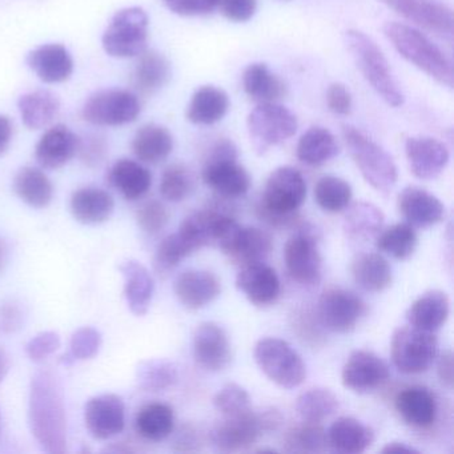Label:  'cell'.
<instances>
[{"label":"cell","instance_id":"obj_1","mask_svg":"<svg viewBox=\"0 0 454 454\" xmlns=\"http://www.w3.org/2000/svg\"><path fill=\"white\" fill-rule=\"evenodd\" d=\"M28 422L42 450L51 454L67 450L65 397L59 380L52 372H38L31 380Z\"/></svg>","mask_w":454,"mask_h":454},{"label":"cell","instance_id":"obj_2","mask_svg":"<svg viewBox=\"0 0 454 454\" xmlns=\"http://www.w3.org/2000/svg\"><path fill=\"white\" fill-rule=\"evenodd\" d=\"M384 34L403 59L441 86L453 89V63L425 34L398 22H387L384 26Z\"/></svg>","mask_w":454,"mask_h":454},{"label":"cell","instance_id":"obj_3","mask_svg":"<svg viewBox=\"0 0 454 454\" xmlns=\"http://www.w3.org/2000/svg\"><path fill=\"white\" fill-rule=\"evenodd\" d=\"M345 44L374 92L390 107H401L405 98L390 70L389 62L376 42L363 31L349 30L345 33Z\"/></svg>","mask_w":454,"mask_h":454},{"label":"cell","instance_id":"obj_4","mask_svg":"<svg viewBox=\"0 0 454 454\" xmlns=\"http://www.w3.org/2000/svg\"><path fill=\"white\" fill-rule=\"evenodd\" d=\"M305 199L307 182L301 172L294 167H278L268 177L262 201L257 209L265 222L281 227L294 222L296 212L301 208Z\"/></svg>","mask_w":454,"mask_h":454},{"label":"cell","instance_id":"obj_5","mask_svg":"<svg viewBox=\"0 0 454 454\" xmlns=\"http://www.w3.org/2000/svg\"><path fill=\"white\" fill-rule=\"evenodd\" d=\"M342 137L365 182L379 192L392 191L398 171L390 153L356 127H342Z\"/></svg>","mask_w":454,"mask_h":454},{"label":"cell","instance_id":"obj_6","mask_svg":"<svg viewBox=\"0 0 454 454\" xmlns=\"http://www.w3.org/2000/svg\"><path fill=\"white\" fill-rule=\"evenodd\" d=\"M238 156L235 143L223 139L215 145L204 164L203 182L223 198H241L251 188V175L239 163Z\"/></svg>","mask_w":454,"mask_h":454},{"label":"cell","instance_id":"obj_7","mask_svg":"<svg viewBox=\"0 0 454 454\" xmlns=\"http://www.w3.org/2000/svg\"><path fill=\"white\" fill-rule=\"evenodd\" d=\"M254 357L260 371L286 389L300 387L307 377L301 356L286 340L278 337L259 340L254 345Z\"/></svg>","mask_w":454,"mask_h":454},{"label":"cell","instance_id":"obj_8","mask_svg":"<svg viewBox=\"0 0 454 454\" xmlns=\"http://www.w3.org/2000/svg\"><path fill=\"white\" fill-rule=\"evenodd\" d=\"M147 12L140 7H129L116 12L103 34V49L114 58H137L147 50Z\"/></svg>","mask_w":454,"mask_h":454},{"label":"cell","instance_id":"obj_9","mask_svg":"<svg viewBox=\"0 0 454 454\" xmlns=\"http://www.w3.org/2000/svg\"><path fill=\"white\" fill-rule=\"evenodd\" d=\"M247 127L254 150L262 155L294 137L299 123L296 115L278 102L259 103L249 114Z\"/></svg>","mask_w":454,"mask_h":454},{"label":"cell","instance_id":"obj_10","mask_svg":"<svg viewBox=\"0 0 454 454\" xmlns=\"http://www.w3.org/2000/svg\"><path fill=\"white\" fill-rule=\"evenodd\" d=\"M393 365L405 374L429 371L438 355V340L434 332L414 326L395 329L390 342Z\"/></svg>","mask_w":454,"mask_h":454},{"label":"cell","instance_id":"obj_11","mask_svg":"<svg viewBox=\"0 0 454 454\" xmlns=\"http://www.w3.org/2000/svg\"><path fill=\"white\" fill-rule=\"evenodd\" d=\"M142 113L139 97L127 90H102L84 103L82 116L90 124L99 127L126 126L137 121Z\"/></svg>","mask_w":454,"mask_h":454},{"label":"cell","instance_id":"obj_12","mask_svg":"<svg viewBox=\"0 0 454 454\" xmlns=\"http://www.w3.org/2000/svg\"><path fill=\"white\" fill-rule=\"evenodd\" d=\"M366 313V305L355 292L328 288L318 300V321L333 333H349Z\"/></svg>","mask_w":454,"mask_h":454},{"label":"cell","instance_id":"obj_13","mask_svg":"<svg viewBox=\"0 0 454 454\" xmlns=\"http://www.w3.org/2000/svg\"><path fill=\"white\" fill-rule=\"evenodd\" d=\"M284 262L292 280L301 286H317L323 278V256L315 236L308 230H299L288 239Z\"/></svg>","mask_w":454,"mask_h":454},{"label":"cell","instance_id":"obj_14","mask_svg":"<svg viewBox=\"0 0 454 454\" xmlns=\"http://www.w3.org/2000/svg\"><path fill=\"white\" fill-rule=\"evenodd\" d=\"M264 433L260 411L251 409L236 416H223L209 432V440L217 450L235 453L251 448Z\"/></svg>","mask_w":454,"mask_h":454},{"label":"cell","instance_id":"obj_15","mask_svg":"<svg viewBox=\"0 0 454 454\" xmlns=\"http://www.w3.org/2000/svg\"><path fill=\"white\" fill-rule=\"evenodd\" d=\"M389 9L419 27L451 41L454 33L453 12L434 0H382Z\"/></svg>","mask_w":454,"mask_h":454},{"label":"cell","instance_id":"obj_16","mask_svg":"<svg viewBox=\"0 0 454 454\" xmlns=\"http://www.w3.org/2000/svg\"><path fill=\"white\" fill-rule=\"evenodd\" d=\"M84 424L95 440L107 441L126 427V403L115 393L90 398L84 406Z\"/></svg>","mask_w":454,"mask_h":454},{"label":"cell","instance_id":"obj_17","mask_svg":"<svg viewBox=\"0 0 454 454\" xmlns=\"http://www.w3.org/2000/svg\"><path fill=\"white\" fill-rule=\"evenodd\" d=\"M387 364L371 350H353L341 372V381L347 389L358 395L374 392L389 380Z\"/></svg>","mask_w":454,"mask_h":454},{"label":"cell","instance_id":"obj_18","mask_svg":"<svg viewBox=\"0 0 454 454\" xmlns=\"http://www.w3.org/2000/svg\"><path fill=\"white\" fill-rule=\"evenodd\" d=\"M193 357L206 371H224L232 358L230 339L224 328L212 321L201 323L193 333Z\"/></svg>","mask_w":454,"mask_h":454},{"label":"cell","instance_id":"obj_19","mask_svg":"<svg viewBox=\"0 0 454 454\" xmlns=\"http://www.w3.org/2000/svg\"><path fill=\"white\" fill-rule=\"evenodd\" d=\"M236 288L254 307L264 308L275 304L281 294L278 273L262 262L244 265L236 276Z\"/></svg>","mask_w":454,"mask_h":454},{"label":"cell","instance_id":"obj_20","mask_svg":"<svg viewBox=\"0 0 454 454\" xmlns=\"http://www.w3.org/2000/svg\"><path fill=\"white\" fill-rule=\"evenodd\" d=\"M405 153L411 174L421 180H433L442 174L449 164L448 147L434 137H408Z\"/></svg>","mask_w":454,"mask_h":454},{"label":"cell","instance_id":"obj_21","mask_svg":"<svg viewBox=\"0 0 454 454\" xmlns=\"http://www.w3.org/2000/svg\"><path fill=\"white\" fill-rule=\"evenodd\" d=\"M174 292L183 307L199 310L214 302L222 294V283L209 270H190L180 273L174 283Z\"/></svg>","mask_w":454,"mask_h":454},{"label":"cell","instance_id":"obj_22","mask_svg":"<svg viewBox=\"0 0 454 454\" xmlns=\"http://www.w3.org/2000/svg\"><path fill=\"white\" fill-rule=\"evenodd\" d=\"M273 249L270 233L256 227H243L239 224L230 240L220 251L231 262L244 267L254 262H265Z\"/></svg>","mask_w":454,"mask_h":454},{"label":"cell","instance_id":"obj_23","mask_svg":"<svg viewBox=\"0 0 454 454\" xmlns=\"http://www.w3.org/2000/svg\"><path fill=\"white\" fill-rule=\"evenodd\" d=\"M79 139L65 124L51 127L36 145V161L44 169L62 168L78 155Z\"/></svg>","mask_w":454,"mask_h":454},{"label":"cell","instance_id":"obj_24","mask_svg":"<svg viewBox=\"0 0 454 454\" xmlns=\"http://www.w3.org/2000/svg\"><path fill=\"white\" fill-rule=\"evenodd\" d=\"M397 204L403 219L411 227H432L445 217V206L440 199L414 185L401 191Z\"/></svg>","mask_w":454,"mask_h":454},{"label":"cell","instance_id":"obj_25","mask_svg":"<svg viewBox=\"0 0 454 454\" xmlns=\"http://www.w3.org/2000/svg\"><path fill=\"white\" fill-rule=\"evenodd\" d=\"M395 406L401 419L416 429H427L437 419V398L425 387H409L401 390L395 397Z\"/></svg>","mask_w":454,"mask_h":454},{"label":"cell","instance_id":"obj_26","mask_svg":"<svg viewBox=\"0 0 454 454\" xmlns=\"http://www.w3.org/2000/svg\"><path fill=\"white\" fill-rule=\"evenodd\" d=\"M27 65L44 83L67 82L74 73L70 51L62 44H44L28 54Z\"/></svg>","mask_w":454,"mask_h":454},{"label":"cell","instance_id":"obj_27","mask_svg":"<svg viewBox=\"0 0 454 454\" xmlns=\"http://www.w3.org/2000/svg\"><path fill=\"white\" fill-rule=\"evenodd\" d=\"M119 270L124 278V297L129 310L139 317L147 315L155 294V281L150 270L137 260L121 262Z\"/></svg>","mask_w":454,"mask_h":454},{"label":"cell","instance_id":"obj_28","mask_svg":"<svg viewBox=\"0 0 454 454\" xmlns=\"http://www.w3.org/2000/svg\"><path fill=\"white\" fill-rule=\"evenodd\" d=\"M70 208L76 222L84 225H98L113 216L115 201L102 188L83 187L71 196Z\"/></svg>","mask_w":454,"mask_h":454},{"label":"cell","instance_id":"obj_29","mask_svg":"<svg viewBox=\"0 0 454 454\" xmlns=\"http://www.w3.org/2000/svg\"><path fill=\"white\" fill-rule=\"evenodd\" d=\"M107 180L126 200L137 201L145 198L151 190L153 174L139 161L121 159L111 167Z\"/></svg>","mask_w":454,"mask_h":454},{"label":"cell","instance_id":"obj_30","mask_svg":"<svg viewBox=\"0 0 454 454\" xmlns=\"http://www.w3.org/2000/svg\"><path fill=\"white\" fill-rule=\"evenodd\" d=\"M328 442L334 450L345 454L364 453L374 442V432L371 427L355 417L337 419L329 427Z\"/></svg>","mask_w":454,"mask_h":454},{"label":"cell","instance_id":"obj_31","mask_svg":"<svg viewBox=\"0 0 454 454\" xmlns=\"http://www.w3.org/2000/svg\"><path fill=\"white\" fill-rule=\"evenodd\" d=\"M450 315V300L445 292H425L406 312L409 325L427 332H435L446 323Z\"/></svg>","mask_w":454,"mask_h":454},{"label":"cell","instance_id":"obj_32","mask_svg":"<svg viewBox=\"0 0 454 454\" xmlns=\"http://www.w3.org/2000/svg\"><path fill=\"white\" fill-rule=\"evenodd\" d=\"M230 106V97L224 90L215 86L200 87L188 105V121L198 126H214L224 119Z\"/></svg>","mask_w":454,"mask_h":454},{"label":"cell","instance_id":"obj_33","mask_svg":"<svg viewBox=\"0 0 454 454\" xmlns=\"http://www.w3.org/2000/svg\"><path fill=\"white\" fill-rule=\"evenodd\" d=\"M131 147L137 160L145 164H159L174 151V137L160 124H145L137 129Z\"/></svg>","mask_w":454,"mask_h":454},{"label":"cell","instance_id":"obj_34","mask_svg":"<svg viewBox=\"0 0 454 454\" xmlns=\"http://www.w3.org/2000/svg\"><path fill=\"white\" fill-rule=\"evenodd\" d=\"M350 272L361 289L379 294L389 288L393 280L392 268L381 254L364 252L353 259Z\"/></svg>","mask_w":454,"mask_h":454},{"label":"cell","instance_id":"obj_35","mask_svg":"<svg viewBox=\"0 0 454 454\" xmlns=\"http://www.w3.org/2000/svg\"><path fill=\"white\" fill-rule=\"evenodd\" d=\"M134 73L132 86L139 94L153 95L163 89L171 79V65L167 58L158 51H147L140 54Z\"/></svg>","mask_w":454,"mask_h":454},{"label":"cell","instance_id":"obj_36","mask_svg":"<svg viewBox=\"0 0 454 454\" xmlns=\"http://www.w3.org/2000/svg\"><path fill=\"white\" fill-rule=\"evenodd\" d=\"M339 153L340 145L336 137L324 127H310L297 143V159L307 166H323L333 160Z\"/></svg>","mask_w":454,"mask_h":454},{"label":"cell","instance_id":"obj_37","mask_svg":"<svg viewBox=\"0 0 454 454\" xmlns=\"http://www.w3.org/2000/svg\"><path fill=\"white\" fill-rule=\"evenodd\" d=\"M18 108L27 129H42L49 127L59 115L60 100L49 90H36L22 95Z\"/></svg>","mask_w":454,"mask_h":454},{"label":"cell","instance_id":"obj_38","mask_svg":"<svg viewBox=\"0 0 454 454\" xmlns=\"http://www.w3.org/2000/svg\"><path fill=\"white\" fill-rule=\"evenodd\" d=\"M14 191L18 198L31 208H47L54 199L51 180L36 167H23L17 172Z\"/></svg>","mask_w":454,"mask_h":454},{"label":"cell","instance_id":"obj_39","mask_svg":"<svg viewBox=\"0 0 454 454\" xmlns=\"http://www.w3.org/2000/svg\"><path fill=\"white\" fill-rule=\"evenodd\" d=\"M243 89L257 103H275L286 94L284 82L264 63H252L244 70Z\"/></svg>","mask_w":454,"mask_h":454},{"label":"cell","instance_id":"obj_40","mask_svg":"<svg viewBox=\"0 0 454 454\" xmlns=\"http://www.w3.org/2000/svg\"><path fill=\"white\" fill-rule=\"evenodd\" d=\"M135 429L145 440L153 442L166 440L175 429L174 409L168 403H147L137 411Z\"/></svg>","mask_w":454,"mask_h":454},{"label":"cell","instance_id":"obj_41","mask_svg":"<svg viewBox=\"0 0 454 454\" xmlns=\"http://www.w3.org/2000/svg\"><path fill=\"white\" fill-rule=\"evenodd\" d=\"M384 214L374 204L358 201L348 207L344 232L350 240H368L381 232Z\"/></svg>","mask_w":454,"mask_h":454},{"label":"cell","instance_id":"obj_42","mask_svg":"<svg viewBox=\"0 0 454 454\" xmlns=\"http://www.w3.org/2000/svg\"><path fill=\"white\" fill-rule=\"evenodd\" d=\"M294 408L302 421L320 424L339 411L340 401L331 389L310 387L297 397Z\"/></svg>","mask_w":454,"mask_h":454},{"label":"cell","instance_id":"obj_43","mask_svg":"<svg viewBox=\"0 0 454 454\" xmlns=\"http://www.w3.org/2000/svg\"><path fill=\"white\" fill-rule=\"evenodd\" d=\"M137 381L140 389L145 392H164L179 381V369L172 361L151 358L137 366Z\"/></svg>","mask_w":454,"mask_h":454},{"label":"cell","instance_id":"obj_44","mask_svg":"<svg viewBox=\"0 0 454 454\" xmlns=\"http://www.w3.org/2000/svg\"><path fill=\"white\" fill-rule=\"evenodd\" d=\"M419 238L414 227L408 223H398L377 235L376 247L380 252L393 259L406 260L416 251Z\"/></svg>","mask_w":454,"mask_h":454},{"label":"cell","instance_id":"obj_45","mask_svg":"<svg viewBox=\"0 0 454 454\" xmlns=\"http://www.w3.org/2000/svg\"><path fill=\"white\" fill-rule=\"evenodd\" d=\"M315 200L323 211L339 214L349 207L352 200V187L341 177L326 175L316 183Z\"/></svg>","mask_w":454,"mask_h":454},{"label":"cell","instance_id":"obj_46","mask_svg":"<svg viewBox=\"0 0 454 454\" xmlns=\"http://www.w3.org/2000/svg\"><path fill=\"white\" fill-rule=\"evenodd\" d=\"M284 443L289 453H320L329 445L326 430L313 422L292 427L286 433Z\"/></svg>","mask_w":454,"mask_h":454},{"label":"cell","instance_id":"obj_47","mask_svg":"<svg viewBox=\"0 0 454 454\" xmlns=\"http://www.w3.org/2000/svg\"><path fill=\"white\" fill-rule=\"evenodd\" d=\"M103 337L94 326H82L71 336L70 352L66 353L60 363L63 365H73L75 361L91 360L102 348Z\"/></svg>","mask_w":454,"mask_h":454},{"label":"cell","instance_id":"obj_48","mask_svg":"<svg viewBox=\"0 0 454 454\" xmlns=\"http://www.w3.org/2000/svg\"><path fill=\"white\" fill-rule=\"evenodd\" d=\"M192 254L190 247L183 241L177 232L172 233L159 244L155 260H153V267L159 276L168 275L183 260L187 259Z\"/></svg>","mask_w":454,"mask_h":454},{"label":"cell","instance_id":"obj_49","mask_svg":"<svg viewBox=\"0 0 454 454\" xmlns=\"http://www.w3.org/2000/svg\"><path fill=\"white\" fill-rule=\"evenodd\" d=\"M192 185L190 171L182 164H172L161 175V198L169 203H180L190 196Z\"/></svg>","mask_w":454,"mask_h":454},{"label":"cell","instance_id":"obj_50","mask_svg":"<svg viewBox=\"0 0 454 454\" xmlns=\"http://www.w3.org/2000/svg\"><path fill=\"white\" fill-rule=\"evenodd\" d=\"M214 406L223 416H236L251 411V395L246 387L228 382L215 395Z\"/></svg>","mask_w":454,"mask_h":454},{"label":"cell","instance_id":"obj_51","mask_svg":"<svg viewBox=\"0 0 454 454\" xmlns=\"http://www.w3.org/2000/svg\"><path fill=\"white\" fill-rule=\"evenodd\" d=\"M137 224L150 235H156L166 228L169 222V212L161 201L148 200L140 207L137 214Z\"/></svg>","mask_w":454,"mask_h":454},{"label":"cell","instance_id":"obj_52","mask_svg":"<svg viewBox=\"0 0 454 454\" xmlns=\"http://www.w3.org/2000/svg\"><path fill=\"white\" fill-rule=\"evenodd\" d=\"M60 336L54 331H44L35 334L26 344V353L33 363H42L54 355L60 348Z\"/></svg>","mask_w":454,"mask_h":454},{"label":"cell","instance_id":"obj_53","mask_svg":"<svg viewBox=\"0 0 454 454\" xmlns=\"http://www.w3.org/2000/svg\"><path fill=\"white\" fill-rule=\"evenodd\" d=\"M167 9L180 17H203L219 7L220 0H163Z\"/></svg>","mask_w":454,"mask_h":454},{"label":"cell","instance_id":"obj_54","mask_svg":"<svg viewBox=\"0 0 454 454\" xmlns=\"http://www.w3.org/2000/svg\"><path fill=\"white\" fill-rule=\"evenodd\" d=\"M106 153H107V143L105 137L89 135L84 139H79L78 155L86 166H99L105 160Z\"/></svg>","mask_w":454,"mask_h":454},{"label":"cell","instance_id":"obj_55","mask_svg":"<svg viewBox=\"0 0 454 454\" xmlns=\"http://www.w3.org/2000/svg\"><path fill=\"white\" fill-rule=\"evenodd\" d=\"M222 14L231 22H249L256 14L257 0H220Z\"/></svg>","mask_w":454,"mask_h":454},{"label":"cell","instance_id":"obj_56","mask_svg":"<svg viewBox=\"0 0 454 454\" xmlns=\"http://www.w3.org/2000/svg\"><path fill=\"white\" fill-rule=\"evenodd\" d=\"M326 105L332 113L340 116L349 115L352 111L353 99L349 90L342 83H333L326 92Z\"/></svg>","mask_w":454,"mask_h":454},{"label":"cell","instance_id":"obj_57","mask_svg":"<svg viewBox=\"0 0 454 454\" xmlns=\"http://www.w3.org/2000/svg\"><path fill=\"white\" fill-rule=\"evenodd\" d=\"M25 312L15 301L4 302L0 305V333H15L22 328Z\"/></svg>","mask_w":454,"mask_h":454},{"label":"cell","instance_id":"obj_58","mask_svg":"<svg viewBox=\"0 0 454 454\" xmlns=\"http://www.w3.org/2000/svg\"><path fill=\"white\" fill-rule=\"evenodd\" d=\"M453 353L450 349L445 350L437 360V376L443 387H453Z\"/></svg>","mask_w":454,"mask_h":454},{"label":"cell","instance_id":"obj_59","mask_svg":"<svg viewBox=\"0 0 454 454\" xmlns=\"http://www.w3.org/2000/svg\"><path fill=\"white\" fill-rule=\"evenodd\" d=\"M14 126L12 119L6 115H0V156L4 155L12 145Z\"/></svg>","mask_w":454,"mask_h":454},{"label":"cell","instance_id":"obj_60","mask_svg":"<svg viewBox=\"0 0 454 454\" xmlns=\"http://www.w3.org/2000/svg\"><path fill=\"white\" fill-rule=\"evenodd\" d=\"M381 453L393 454V453H419L416 448L409 445L406 442H400V441H393V442L387 443L384 448L381 449Z\"/></svg>","mask_w":454,"mask_h":454},{"label":"cell","instance_id":"obj_61","mask_svg":"<svg viewBox=\"0 0 454 454\" xmlns=\"http://www.w3.org/2000/svg\"><path fill=\"white\" fill-rule=\"evenodd\" d=\"M10 371V358L7 353L0 348V384L4 381Z\"/></svg>","mask_w":454,"mask_h":454},{"label":"cell","instance_id":"obj_62","mask_svg":"<svg viewBox=\"0 0 454 454\" xmlns=\"http://www.w3.org/2000/svg\"><path fill=\"white\" fill-rule=\"evenodd\" d=\"M7 257H9V248H7L6 241L0 239V270H4Z\"/></svg>","mask_w":454,"mask_h":454}]
</instances>
